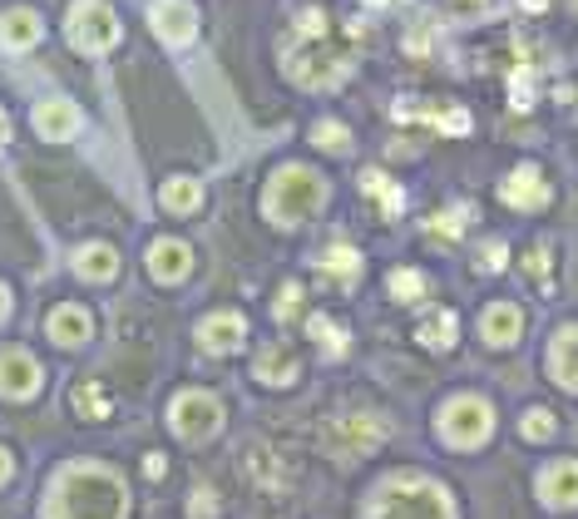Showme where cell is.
<instances>
[{
	"mask_svg": "<svg viewBox=\"0 0 578 519\" xmlns=\"http://www.w3.org/2000/svg\"><path fill=\"white\" fill-rule=\"evenodd\" d=\"M124 509H128L124 480L99 466L64 470V475L54 480L50 519H124Z\"/></svg>",
	"mask_w": 578,
	"mask_h": 519,
	"instance_id": "cell-1",
	"label": "cell"
},
{
	"mask_svg": "<svg viewBox=\"0 0 578 519\" xmlns=\"http://www.w3.org/2000/svg\"><path fill=\"white\" fill-rule=\"evenodd\" d=\"M371 519H455V499L435 480H391L376 495Z\"/></svg>",
	"mask_w": 578,
	"mask_h": 519,
	"instance_id": "cell-2",
	"label": "cell"
},
{
	"mask_svg": "<svg viewBox=\"0 0 578 519\" xmlns=\"http://www.w3.org/2000/svg\"><path fill=\"white\" fill-rule=\"evenodd\" d=\"M321 198H327V184H321V173L311 169H282L272 173L268 194H262V208H268L272 223H302V218H311L321 208Z\"/></svg>",
	"mask_w": 578,
	"mask_h": 519,
	"instance_id": "cell-3",
	"label": "cell"
},
{
	"mask_svg": "<svg viewBox=\"0 0 578 519\" xmlns=\"http://www.w3.org/2000/svg\"><path fill=\"white\" fill-rule=\"evenodd\" d=\"M327 35V30H321ZM321 35H297L302 50H287V75L297 79L302 89H327L352 70L346 50H332V45H321Z\"/></svg>",
	"mask_w": 578,
	"mask_h": 519,
	"instance_id": "cell-4",
	"label": "cell"
},
{
	"mask_svg": "<svg viewBox=\"0 0 578 519\" xmlns=\"http://www.w3.org/2000/svg\"><path fill=\"white\" fill-rule=\"evenodd\" d=\"M494 431V411L490 400L480 396H455L440 406V441H450L455 450H475V445H484Z\"/></svg>",
	"mask_w": 578,
	"mask_h": 519,
	"instance_id": "cell-5",
	"label": "cell"
},
{
	"mask_svg": "<svg viewBox=\"0 0 578 519\" xmlns=\"http://www.w3.org/2000/svg\"><path fill=\"white\" fill-rule=\"evenodd\" d=\"M64 35H70V45L85 54H104L119 45V21L114 11H109L104 0H79V5H70V25H64Z\"/></svg>",
	"mask_w": 578,
	"mask_h": 519,
	"instance_id": "cell-6",
	"label": "cell"
},
{
	"mask_svg": "<svg viewBox=\"0 0 578 519\" xmlns=\"http://www.w3.org/2000/svg\"><path fill=\"white\" fill-rule=\"evenodd\" d=\"M169 421L183 441L198 445V441H208V435H218L223 406H218V396H208V391H183V396L169 406Z\"/></svg>",
	"mask_w": 578,
	"mask_h": 519,
	"instance_id": "cell-7",
	"label": "cell"
},
{
	"mask_svg": "<svg viewBox=\"0 0 578 519\" xmlns=\"http://www.w3.org/2000/svg\"><path fill=\"white\" fill-rule=\"evenodd\" d=\"M385 441V425L376 421V416H336V421H327V431H321V445H327V455H371L376 445Z\"/></svg>",
	"mask_w": 578,
	"mask_h": 519,
	"instance_id": "cell-8",
	"label": "cell"
},
{
	"mask_svg": "<svg viewBox=\"0 0 578 519\" xmlns=\"http://www.w3.org/2000/svg\"><path fill=\"white\" fill-rule=\"evenodd\" d=\"M149 25L169 45H188L193 35H198V11H193L188 0H153V5H149Z\"/></svg>",
	"mask_w": 578,
	"mask_h": 519,
	"instance_id": "cell-9",
	"label": "cell"
},
{
	"mask_svg": "<svg viewBox=\"0 0 578 519\" xmlns=\"http://www.w3.org/2000/svg\"><path fill=\"white\" fill-rule=\"evenodd\" d=\"M40 381H45V371L30 351H0V396L25 400L40 391Z\"/></svg>",
	"mask_w": 578,
	"mask_h": 519,
	"instance_id": "cell-10",
	"label": "cell"
},
{
	"mask_svg": "<svg viewBox=\"0 0 578 519\" xmlns=\"http://www.w3.org/2000/svg\"><path fill=\"white\" fill-rule=\"evenodd\" d=\"M539 499L549 509H578V460H554L539 470Z\"/></svg>",
	"mask_w": 578,
	"mask_h": 519,
	"instance_id": "cell-11",
	"label": "cell"
},
{
	"mask_svg": "<svg viewBox=\"0 0 578 519\" xmlns=\"http://www.w3.org/2000/svg\"><path fill=\"white\" fill-rule=\"evenodd\" d=\"M500 198L509 208H544L549 203V178L534 169V163H525V169H514L500 184Z\"/></svg>",
	"mask_w": 578,
	"mask_h": 519,
	"instance_id": "cell-12",
	"label": "cell"
},
{
	"mask_svg": "<svg viewBox=\"0 0 578 519\" xmlns=\"http://www.w3.org/2000/svg\"><path fill=\"white\" fill-rule=\"evenodd\" d=\"M79 109L75 99H45V104H35V129H40V139H75L79 134Z\"/></svg>",
	"mask_w": 578,
	"mask_h": 519,
	"instance_id": "cell-13",
	"label": "cell"
},
{
	"mask_svg": "<svg viewBox=\"0 0 578 519\" xmlns=\"http://www.w3.org/2000/svg\"><path fill=\"white\" fill-rule=\"evenodd\" d=\"M243 336H247V322L237 312H218V317H208V322L198 326V346H204V351H213V357L237 351V346H243Z\"/></svg>",
	"mask_w": 578,
	"mask_h": 519,
	"instance_id": "cell-14",
	"label": "cell"
},
{
	"mask_svg": "<svg viewBox=\"0 0 578 519\" xmlns=\"http://www.w3.org/2000/svg\"><path fill=\"white\" fill-rule=\"evenodd\" d=\"M188 272H193V248H183L179 238L149 243V277H159V282H183Z\"/></svg>",
	"mask_w": 578,
	"mask_h": 519,
	"instance_id": "cell-15",
	"label": "cell"
},
{
	"mask_svg": "<svg viewBox=\"0 0 578 519\" xmlns=\"http://www.w3.org/2000/svg\"><path fill=\"white\" fill-rule=\"evenodd\" d=\"M519 332H525V312L514 302H494V307H484V317H480V336L490 346H514L519 342Z\"/></svg>",
	"mask_w": 578,
	"mask_h": 519,
	"instance_id": "cell-16",
	"label": "cell"
},
{
	"mask_svg": "<svg viewBox=\"0 0 578 519\" xmlns=\"http://www.w3.org/2000/svg\"><path fill=\"white\" fill-rule=\"evenodd\" d=\"M549 371L564 391H578V326H564V332L549 342Z\"/></svg>",
	"mask_w": 578,
	"mask_h": 519,
	"instance_id": "cell-17",
	"label": "cell"
},
{
	"mask_svg": "<svg viewBox=\"0 0 578 519\" xmlns=\"http://www.w3.org/2000/svg\"><path fill=\"white\" fill-rule=\"evenodd\" d=\"M50 336L60 346H85L89 336H95V322H89L85 307L64 302V307H54V312H50Z\"/></svg>",
	"mask_w": 578,
	"mask_h": 519,
	"instance_id": "cell-18",
	"label": "cell"
},
{
	"mask_svg": "<svg viewBox=\"0 0 578 519\" xmlns=\"http://www.w3.org/2000/svg\"><path fill=\"white\" fill-rule=\"evenodd\" d=\"M253 376L262 381V386H287V381L297 376V357H292V346H282V342L262 346V351H257Z\"/></svg>",
	"mask_w": 578,
	"mask_h": 519,
	"instance_id": "cell-19",
	"label": "cell"
},
{
	"mask_svg": "<svg viewBox=\"0 0 578 519\" xmlns=\"http://www.w3.org/2000/svg\"><path fill=\"white\" fill-rule=\"evenodd\" d=\"M40 15L35 11H5L0 15V40L11 45V50H30V45H40Z\"/></svg>",
	"mask_w": 578,
	"mask_h": 519,
	"instance_id": "cell-20",
	"label": "cell"
},
{
	"mask_svg": "<svg viewBox=\"0 0 578 519\" xmlns=\"http://www.w3.org/2000/svg\"><path fill=\"white\" fill-rule=\"evenodd\" d=\"M321 272H327L332 287H356V277H361V252L336 243V248H327V258H321Z\"/></svg>",
	"mask_w": 578,
	"mask_h": 519,
	"instance_id": "cell-21",
	"label": "cell"
},
{
	"mask_svg": "<svg viewBox=\"0 0 578 519\" xmlns=\"http://www.w3.org/2000/svg\"><path fill=\"white\" fill-rule=\"evenodd\" d=\"M243 470H247V475H253L262 490H282V485H287V470H282V460H278L272 450H262V445H247Z\"/></svg>",
	"mask_w": 578,
	"mask_h": 519,
	"instance_id": "cell-22",
	"label": "cell"
},
{
	"mask_svg": "<svg viewBox=\"0 0 578 519\" xmlns=\"http://www.w3.org/2000/svg\"><path fill=\"white\" fill-rule=\"evenodd\" d=\"M75 272H79V277H89V282L119 277V252L104 248V243H89V248L75 252Z\"/></svg>",
	"mask_w": 578,
	"mask_h": 519,
	"instance_id": "cell-23",
	"label": "cell"
},
{
	"mask_svg": "<svg viewBox=\"0 0 578 519\" xmlns=\"http://www.w3.org/2000/svg\"><path fill=\"white\" fill-rule=\"evenodd\" d=\"M361 188L376 198V213H381V218H396L401 208H406V194H401V188L391 184L381 169H366V173H361Z\"/></svg>",
	"mask_w": 578,
	"mask_h": 519,
	"instance_id": "cell-24",
	"label": "cell"
},
{
	"mask_svg": "<svg viewBox=\"0 0 578 519\" xmlns=\"http://www.w3.org/2000/svg\"><path fill=\"white\" fill-rule=\"evenodd\" d=\"M455 332H460V322H455V312H430L426 322L416 326V336H420V346H430V351H445V346H455Z\"/></svg>",
	"mask_w": 578,
	"mask_h": 519,
	"instance_id": "cell-25",
	"label": "cell"
},
{
	"mask_svg": "<svg viewBox=\"0 0 578 519\" xmlns=\"http://www.w3.org/2000/svg\"><path fill=\"white\" fill-rule=\"evenodd\" d=\"M159 198L169 213H193V208L204 203V184H198V178H169Z\"/></svg>",
	"mask_w": 578,
	"mask_h": 519,
	"instance_id": "cell-26",
	"label": "cell"
},
{
	"mask_svg": "<svg viewBox=\"0 0 578 519\" xmlns=\"http://www.w3.org/2000/svg\"><path fill=\"white\" fill-rule=\"evenodd\" d=\"M70 406H75V416H85V421H104L109 416V396L99 381H79V386L70 391Z\"/></svg>",
	"mask_w": 578,
	"mask_h": 519,
	"instance_id": "cell-27",
	"label": "cell"
},
{
	"mask_svg": "<svg viewBox=\"0 0 578 519\" xmlns=\"http://www.w3.org/2000/svg\"><path fill=\"white\" fill-rule=\"evenodd\" d=\"M385 287H391V297H396V302H420V297L430 293L426 272H416V268H396L391 277H385Z\"/></svg>",
	"mask_w": 578,
	"mask_h": 519,
	"instance_id": "cell-28",
	"label": "cell"
},
{
	"mask_svg": "<svg viewBox=\"0 0 578 519\" xmlns=\"http://www.w3.org/2000/svg\"><path fill=\"white\" fill-rule=\"evenodd\" d=\"M465 218H470V213H465V208H450V213H435V218H430V238H460V233H465Z\"/></svg>",
	"mask_w": 578,
	"mask_h": 519,
	"instance_id": "cell-29",
	"label": "cell"
},
{
	"mask_svg": "<svg viewBox=\"0 0 578 519\" xmlns=\"http://www.w3.org/2000/svg\"><path fill=\"white\" fill-rule=\"evenodd\" d=\"M519 431L529 435V441H549V435L558 431L554 411H544V406H534V411H525V421H519Z\"/></svg>",
	"mask_w": 578,
	"mask_h": 519,
	"instance_id": "cell-30",
	"label": "cell"
},
{
	"mask_svg": "<svg viewBox=\"0 0 578 519\" xmlns=\"http://www.w3.org/2000/svg\"><path fill=\"white\" fill-rule=\"evenodd\" d=\"M317 144H321V149H332V153H342L346 144H352V134H346V124L321 120V124H317Z\"/></svg>",
	"mask_w": 578,
	"mask_h": 519,
	"instance_id": "cell-31",
	"label": "cell"
},
{
	"mask_svg": "<svg viewBox=\"0 0 578 519\" xmlns=\"http://www.w3.org/2000/svg\"><path fill=\"white\" fill-rule=\"evenodd\" d=\"M509 95H514V104H519V109H529V104H534V75H529V70H514Z\"/></svg>",
	"mask_w": 578,
	"mask_h": 519,
	"instance_id": "cell-32",
	"label": "cell"
},
{
	"mask_svg": "<svg viewBox=\"0 0 578 519\" xmlns=\"http://www.w3.org/2000/svg\"><path fill=\"white\" fill-rule=\"evenodd\" d=\"M297 312H302V287H297V282H287L282 297H278V322H292Z\"/></svg>",
	"mask_w": 578,
	"mask_h": 519,
	"instance_id": "cell-33",
	"label": "cell"
},
{
	"mask_svg": "<svg viewBox=\"0 0 578 519\" xmlns=\"http://www.w3.org/2000/svg\"><path fill=\"white\" fill-rule=\"evenodd\" d=\"M525 268H529V277H534L539 287H544V282H549V272H554V258H549V248H534V252L525 258Z\"/></svg>",
	"mask_w": 578,
	"mask_h": 519,
	"instance_id": "cell-34",
	"label": "cell"
},
{
	"mask_svg": "<svg viewBox=\"0 0 578 519\" xmlns=\"http://www.w3.org/2000/svg\"><path fill=\"white\" fill-rule=\"evenodd\" d=\"M311 332H321V346H327V351H332V357H336V351H342V332H336V326L332 322H321V317H311Z\"/></svg>",
	"mask_w": 578,
	"mask_h": 519,
	"instance_id": "cell-35",
	"label": "cell"
},
{
	"mask_svg": "<svg viewBox=\"0 0 578 519\" xmlns=\"http://www.w3.org/2000/svg\"><path fill=\"white\" fill-rule=\"evenodd\" d=\"M480 268L484 272H500L504 268V243H490V248L480 252Z\"/></svg>",
	"mask_w": 578,
	"mask_h": 519,
	"instance_id": "cell-36",
	"label": "cell"
},
{
	"mask_svg": "<svg viewBox=\"0 0 578 519\" xmlns=\"http://www.w3.org/2000/svg\"><path fill=\"white\" fill-rule=\"evenodd\" d=\"M144 475H149V480L163 475V455H144Z\"/></svg>",
	"mask_w": 578,
	"mask_h": 519,
	"instance_id": "cell-37",
	"label": "cell"
},
{
	"mask_svg": "<svg viewBox=\"0 0 578 519\" xmlns=\"http://www.w3.org/2000/svg\"><path fill=\"white\" fill-rule=\"evenodd\" d=\"M11 480V450H0V485Z\"/></svg>",
	"mask_w": 578,
	"mask_h": 519,
	"instance_id": "cell-38",
	"label": "cell"
},
{
	"mask_svg": "<svg viewBox=\"0 0 578 519\" xmlns=\"http://www.w3.org/2000/svg\"><path fill=\"white\" fill-rule=\"evenodd\" d=\"M11 139V120H5V109H0V144Z\"/></svg>",
	"mask_w": 578,
	"mask_h": 519,
	"instance_id": "cell-39",
	"label": "cell"
},
{
	"mask_svg": "<svg viewBox=\"0 0 578 519\" xmlns=\"http://www.w3.org/2000/svg\"><path fill=\"white\" fill-rule=\"evenodd\" d=\"M11 312V293H5V287H0V317Z\"/></svg>",
	"mask_w": 578,
	"mask_h": 519,
	"instance_id": "cell-40",
	"label": "cell"
},
{
	"mask_svg": "<svg viewBox=\"0 0 578 519\" xmlns=\"http://www.w3.org/2000/svg\"><path fill=\"white\" fill-rule=\"evenodd\" d=\"M525 5H529V11H544V0H525Z\"/></svg>",
	"mask_w": 578,
	"mask_h": 519,
	"instance_id": "cell-41",
	"label": "cell"
},
{
	"mask_svg": "<svg viewBox=\"0 0 578 519\" xmlns=\"http://www.w3.org/2000/svg\"><path fill=\"white\" fill-rule=\"evenodd\" d=\"M465 5H484V0H465Z\"/></svg>",
	"mask_w": 578,
	"mask_h": 519,
	"instance_id": "cell-42",
	"label": "cell"
},
{
	"mask_svg": "<svg viewBox=\"0 0 578 519\" xmlns=\"http://www.w3.org/2000/svg\"><path fill=\"white\" fill-rule=\"evenodd\" d=\"M371 5H391V0H371Z\"/></svg>",
	"mask_w": 578,
	"mask_h": 519,
	"instance_id": "cell-43",
	"label": "cell"
}]
</instances>
